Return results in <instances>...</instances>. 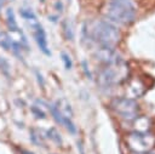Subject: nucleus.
<instances>
[{"label":"nucleus","mask_w":155,"mask_h":154,"mask_svg":"<svg viewBox=\"0 0 155 154\" xmlns=\"http://www.w3.org/2000/svg\"><path fill=\"white\" fill-rule=\"evenodd\" d=\"M85 30L87 32V36L102 47L114 49L121 38L119 29L109 21H94Z\"/></svg>","instance_id":"nucleus-1"},{"label":"nucleus","mask_w":155,"mask_h":154,"mask_svg":"<svg viewBox=\"0 0 155 154\" xmlns=\"http://www.w3.org/2000/svg\"><path fill=\"white\" fill-rule=\"evenodd\" d=\"M130 76V67L122 59L119 58L113 63L105 64L104 68L98 74V82L103 87H111L116 85H121L128 80Z\"/></svg>","instance_id":"nucleus-2"},{"label":"nucleus","mask_w":155,"mask_h":154,"mask_svg":"<svg viewBox=\"0 0 155 154\" xmlns=\"http://www.w3.org/2000/svg\"><path fill=\"white\" fill-rule=\"evenodd\" d=\"M105 15L110 21L127 25L134 21L136 8L131 0H110L105 8Z\"/></svg>","instance_id":"nucleus-3"},{"label":"nucleus","mask_w":155,"mask_h":154,"mask_svg":"<svg viewBox=\"0 0 155 154\" xmlns=\"http://www.w3.org/2000/svg\"><path fill=\"white\" fill-rule=\"evenodd\" d=\"M127 148L134 154H144L155 148V135L151 132L132 131L125 138Z\"/></svg>","instance_id":"nucleus-4"},{"label":"nucleus","mask_w":155,"mask_h":154,"mask_svg":"<svg viewBox=\"0 0 155 154\" xmlns=\"http://www.w3.org/2000/svg\"><path fill=\"white\" fill-rule=\"evenodd\" d=\"M110 107L117 115H120L122 119L128 121L137 118L139 113V105L137 104V102L127 97L114 98L110 103Z\"/></svg>","instance_id":"nucleus-5"},{"label":"nucleus","mask_w":155,"mask_h":154,"mask_svg":"<svg viewBox=\"0 0 155 154\" xmlns=\"http://www.w3.org/2000/svg\"><path fill=\"white\" fill-rule=\"evenodd\" d=\"M31 32H33V36L39 46V49L41 50V52L46 56H51V51L48 49V44H47V38H46V33L42 28V25L39 23V21L36 19V17H33L30 19H27Z\"/></svg>","instance_id":"nucleus-6"},{"label":"nucleus","mask_w":155,"mask_h":154,"mask_svg":"<svg viewBox=\"0 0 155 154\" xmlns=\"http://www.w3.org/2000/svg\"><path fill=\"white\" fill-rule=\"evenodd\" d=\"M144 92H145V85L143 84V81L139 79H132L127 82V87L125 90V93H126L125 97L136 99L143 96Z\"/></svg>","instance_id":"nucleus-7"},{"label":"nucleus","mask_w":155,"mask_h":154,"mask_svg":"<svg viewBox=\"0 0 155 154\" xmlns=\"http://www.w3.org/2000/svg\"><path fill=\"white\" fill-rule=\"evenodd\" d=\"M94 56H96V59L99 61L101 63H103L104 65L109 64V63H113V62H115L116 59L120 58L114 49H111V47H102V46L96 51Z\"/></svg>","instance_id":"nucleus-8"},{"label":"nucleus","mask_w":155,"mask_h":154,"mask_svg":"<svg viewBox=\"0 0 155 154\" xmlns=\"http://www.w3.org/2000/svg\"><path fill=\"white\" fill-rule=\"evenodd\" d=\"M132 121V131L134 132H150L151 120L148 116H137Z\"/></svg>","instance_id":"nucleus-9"},{"label":"nucleus","mask_w":155,"mask_h":154,"mask_svg":"<svg viewBox=\"0 0 155 154\" xmlns=\"http://www.w3.org/2000/svg\"><path fill=\"white\" fill-rule=\"evenodd\" d=\"M54 105L57 107L58 112L62 114V116L64 118H68V119H71L73 118V110H71V107H70V103L65 99V98H61L58 99Z\"/></svg>","instance_id":"nucleus-10"},{"label":"nucleus","mask_w":155,"mask_h":154,"mask_svg":"<svg viewBox=\"0 0 155 154\" xmlns=\"http://www.w3.org/2000/svg\"><path fill=\"white\" fill-rule=\"evenodd\" d=\"M6 22H7L10 32H13V30L18 29V25H17V22H16V17H15V12H13L12 8H7L6 10Z\"/></svg>","instance_id":"nucleus-11"},{"label":"nucleus","mask_w":155,"mask_h":154,"mask_svg":"<svg viewBox=\"0 0 155 154\" xmlns=\"http://www.w3.org/2000/svg\"><path fill=\"white\" fill-rule=\"evenodd\" d=\"M47 137H48L51 141H53L56 144H61V143H62L61 135H59V132H58L56 129H50V130L47 131Z\"/></svg>","instance_id":"nucleus-12"},{"label":"nucleus","mask_w":155,"mask_h":154,"mask_svg":"<svg viewBox=\"0 0 155 154\" xmlns=\"http://www.w3.org/2000/svg\"><path fill=\"white\" fill-rule=\"evenodd\" d=\"M30 138H31V141H33V143H35V144H38V146H42L44 144V141H42V136H41V133L38 131V130H31L30 131Z\"/></svg>","instance_id":"nucleus-13"},{"label":"nucleus","mask_w":155,"mask_h":154,"mask_svg":"<svg viewBox=\"0 0 155 154\" xmlns=\"http://www.w3.org/2000/svg\"><path fill=\"white\" fill-rule=\"evenodd\" d=\"M10 69H11V67H10V63L7 62V59L0 56V70H1V73H4L6 76H8Z\"/></svg>","instance_id":"nucleus-14"},{"label":"nucleus","mask_w":155,"mask_h":154,"mask_svg":"<svg viewBox=\"0 0 155 154\" xmlns=\"http://www.w3.org/2000/svg\"><path fill=\"white\" fill-rule=\"evenodd\" d=\"M61 58H62V62H63V64H64V67H65V69H71V65H73V62H71V58H70V56L67 53V52H61Z\"/></svg>","instance_id":"nucleus-15"},{"label":"nucleus","mask_w":155,"mask_h":154,"mask_svg":"<svg viewBox=\"0 0 155 154\" xmlns=\"http://www.w3.org/2000/svg\"><path fill=\"white\" fill-rule=\"evenodd\" d=\"M63 29H64V33H65L67 39H68V40H71V39H73V36H74V34H73L71 25L69 24V22H68V21H64V23H63Z\"/></svg>","instance_id":"nucleus-16"},{"label":"nucleus","mask_w":155,"mask_h":154,"mask_svg":"<svg viewBox=\"0 0 155 154\" xmlns=\"http://www.w3.org/2000/svg\"><path fill=\"white\" fill-rule=\"evenodd\" d=\"M21 15H22V17L27 21V19H30V18H33V17H36L35 16V13L31 11V8H21Z\"/></svg>","instance_id":"nucleus-17"},{"label":"nucleus","mask_w":155,"mask_h":154,"mask_svg":"<svg viewBox=\"0 0 155 154\" xmlns=\"http://www.w3.org/2000/svg\"><path fill=\"white\" fill-rule=\"evenodd\" d=\"M31 110H33V113H34V115L38 118V119H45V113H44V110L40 108V107H38V105H33L31 107Z\"/></svg>","instance_id":"nucleus-18"},{"label":"nucleus","mask_w":155,"mask_h":154,"mask_svg":"<svg viewBox=\"0 0 155 154\" xmlns=\"http://www.w3.org/2000/svg\"><path fill=\"white\" fill-rule=\"evenodd\" d=\"M82 65H84V70H85V73H86V75H87L88 78H91V74H90V72L87 70V67H86V62H85V61L82 62Z\"/></svg>","instance_id":"nucleus-19"},{"label":"nucleus","mask_w":155,"mask_h":154,"mask_svg":"<svg viewBox=\"0 0 155 154\" xmlns=\"http://www.w3.org/2000/svg\"><path fill=\"white\" fill-rule=\"evenodd\" d=\"M21 152H22V154H33L31 152H29V150H25V149H22Z\"/></svg>","instance_id":"nucleus-20"},{"label":"nucleus","mask_w":155,"mask_h":154,"mask_svg":"<svg viewBox=\"0 0 155 154\" xmlns=\"http://www.w3.org/2000/svg\"><path fill=\"white\" fill-rule=\"evenodd\" d=\"M144 154H154V153H151V152H148V153H144Z\"/></svg>","instance_id":"nucleus-21"},{"label":"nucleus","mask_w":155,"mask_h":154,"mask_svg":"<svg viewBox=\"0 0 155 154\" xmlns=\"http://www.w3.org/2000/svg\"><path fill=\"white\" fill-rule=\"evenodd\" d=\"M5 1H10V0H4V2H5Z\"/></svg>","instance_id":"nucleus-22"}]
</instances>
